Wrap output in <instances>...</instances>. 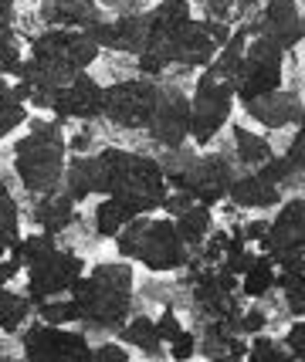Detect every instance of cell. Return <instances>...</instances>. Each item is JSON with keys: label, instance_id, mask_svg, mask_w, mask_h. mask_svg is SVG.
Here are the masks:
<instances>
[{"label": "cell", "instance_id": "cell-1", "mask_svg": "<svg viewBox=\"0 0 305 362\" xmlns=\"http://www.w3.org/2000/svg\"><path fill=\"white\" fill-rule=\"evenodd\" d=\"M98 197H113L129 217L153 214L166 197V180L156 159L126 153V149H102L98 153Z\"/></svg>", "mask_w": 305, "mask_h": 362}, {"label": "cell", "instance_id": "cell-2", "mask_svg": "<svg viewBox=\"0 0 305 362\" xmlns=\"http://www.w3.org/2000/svg\"><path fill=\"white\" fill-rule=\"evenodd\" d=\"M132 281L136 278L129 261H109L92 268L88 274L81 271L79 281L68 288L79 308V322H85L88 329L115 332L132 308Z\"/></svg>", "mask_w": 305, "mask_h": 362}, {"label": "cell", "instance_id": "cell-3", "mask_svg": "<svg viewBox=\"0 0 305 362\" xmlns=\"http://www.w3.org/2000/svg\"><path fill=\"white\" fill-rule=\"evenodd\" d=\"M115 247L126 261H139L149 271H177L190 261V247L180 240L177 227L170 217H149L139 214L132 221L122 223V230L115 234Z\"/></svg>", "mask_w": 305, "mask_h": 362}, {"label": "cell", "instance_id": "cell-4", "mask_svg": "<svg viewBox=\"0 0 305 362\" xmlns=\"http://www.w3.org/2000/svg\"><path fill=\"white\" fill-rule=\"evenodd\" d=\"M31 132L14 146V170L21 176V187L28 193H51L62 187L64 173V136L62 122H45V119H31Z\"/></svg>", "mask_w": 305, "mask_h": 362}, {"label": "cell", "instance_id": "cell-5", "mask_svg": "<svg viewBox=\"0 0 305 362\" xmlns=\"http://www.w3.org/2000/svg\"><path fill=\"white\" fill-rule=\"evenodd\" d=\"M282 64H285V51L275 45L272 37L258 34L244 45L241 68L234 78V98L248 102L255 95H265L272 88H282Z\"/></svg>", "mask_w": 305, "mask_h": 362}, {"label": "cell", "instance_id": "cell-6", "mask_svg": "<svg viewBox=\"0 0 305 362\" xmlns=\"http://www.w3.org/2000/svg\"><path fill=\"white\" fill-rule=\"evenodd\" d=\"M231 109H234V88L227 81L214 78L204 68L190 98V139L197 146H207L210 139H217V132L231 119Z\"/></svg>", "mask_w": 305, "mask_h": 362}, {"label": "cell", "instance_id": "cell-7", "mask_svg": "<svg viewBox=\"0 0 305 362\" xmlns=\"http://www.w3.org/2000/svg\"><path fill=\"white\" fill-rule=\"evenodd\" d=\"M160 81H153L149 75L143 78L115 81L109 88H102V115L119 129H146L153 105L160 98Z\"/></svg>", "mask_w": 305, "mask_h": 362}, {"label": "cell", "instance_id": "cell-8", "mask_svg": "<svg viewBox=\"0 0 305 362\" xmlns=\"http://www.w3.org/2000/svg\"><path fill=\"white\" fill-rule=\"evenodd\" d=\"M234 180V166L227 163L221 153H207V156H197L190 159V166L177 176H166V183L173 189H187L197 204L214 206L217 200L227 197V187Z\"/></svg>", "mask_w": 305, "mask_h": 362}, {"label": "cell", "instance_id": "cell-9", "mask_svg": "<svg viewBox=\"0 0 305 362\" xmlns=\"http://www.w3.org/2000/svg\"><path fill=\"white\" fill-rule=\"evenodd\" d=\"M21 349L24 359H92V346L81 332H68L64 325H51V322H34L21 335Z\"/></svg>", "mask_w": 305, "mask_h": 362}, {"label": "cell", "instance_id": "cell-10", "mask_svg": "<svg viewBox=\"0 0 305 362\" xmlns=\"http://www.w3.org/2000/svg\"><path fill=\"white\" fill-rule=\"evenodd\" d=\"M81 271H85V261L79 254L62 251V247H54L41 261L28 264V298H31V305L54 298V295H64L71 284L79 281Z\"/></svg>", "mask_w": 305, "mask_h": 362}, {"label": "cell", "instance_id": "cell-11", "mask_svg": "<svg viewBox=\"0 0 305 362\" xmlns=\"http://www.w3.org/2000/svg\"><path fill=\"white\" fill-rule=\"evenodd\" d=\"M231 37V28L221 24L217 17L207 21H183L173 31V64L183 68H204L210 64V58L217 54V47Z\"/></svg>", "mask_w": 305, "mask_h": 362}, {"label": "cell", "instance_id": "cell-12", "mask_svg": "<svg viewBox=\"0 0 305 362\" xmlns=\"http://www.w3.org/2000/svg\"><path fill=\"white\" fill-rule=\"evenodd\" d=\"M146 132L163 149L183 146V142L190 139V98L180 92V88H173V85H163L160 98L153 105V115L146 122Z\"/></svg>", "mask_w": 305, "mask_h": 362}, {"label": "cell", "instance_id": "cell-13", "mask_svg": "<svg viewBox=\"0 0 305 362\" xmlns=\"http://www.w3.org/2000/svg\"><path fill=\"white\" fill-rule=\"evenodd\" d=\"M98 47H109L115 54H139L149 34V11L146 14H122L115 21H92L88 28H81Z\"/></svg>", "mask_w": 305, "mask_h": 362}, {"label": "cell", "instance_id": "cell-14", "mask_svg": "<svg viewBox=\"0 0 305 362\" xmlns=\"http://www.w3.org/2000/svg\"><path fill=\"white\" fill-rule=\"evenodd\" d=\"M302 244H305V200L302 197H292L289 204L278 210V217L268 223V234L261 240V251L278 264L282 257L302 254Z\"/></svg>", "mask_w": 305, "mask_h": 362}, {"label": "cell", "instance_id": "cell-15", "mask_svg": "<svg viewBox=\"0 0 305 362\" xmlns=\"http://www.w3.org/2000/svg\"><path fill=\"white\" fill-rule=\"evenodd\" d=\"M51 112L58 115V122L64 119H98L102 115V85L92 75L79 71L71 81H64L54 92Z\"/></svg>", "mask_w": 305, "mask_h": 362}, {"label": "cell", "instance_id": "cell-16", "mask_svg": "<svg viewBox=\"0 0 305 362\" xmlns=\"http://www.w3.org/2000/svg\"><path fill=\"white\" fill-rule=\"evenodd\" d=\"M241 105L258 126H265V129H285V126L299 129L302 126V98L295 92L272 88V92L255 95V98H248Z\"/></svg>", "mask_w": 305, "mask_h": 362}, {"label": "cell", "instance_id": "cell-17", "mask_svg": "<svg viewBox=\"0 0 305 362\" xmlns=\"http://www.w3.org/2000/svg\"><path fill=\"white\" fill-rule=\"evenodd\" d=\"M261 34L272 37L282 51L302 45V11L295 0H265L261 14Z\"/></svg>", "mask_w": 305, "mask_h": 362}, {"label": "cell", "instance_id": "cell-18", "mask_svg": "<svg viewBox=\"0 0 305 362\" xmlns=\"http://www.w3.org/2000/svg\"><path fill=\"white\" fill-rule=\"evenodd\" d=\"M227 197H231L238 206L268 210V206L282 204V187H275V183H268V180H261L258 173H248V176H234V180H231Z\"/></svg>", "mask_w": 305, "mask_h": 362}, {"label": "cell", "instance_id": "cell-19", "mask_svg": "<svg viewBox=\"0 0 305 362\" xmlns=\"http://www.w3.org/2000/svg\"><path fill=\"white\" fill-rule=\"evenodd\" d=\"M62 189L75 200V204L88 200V197H98V159L96 156H75L71 163H64Z\"/></svg>", "mask_w": 305, "mask_h": 362}, {"label": "cell", "instance_id": "cell-20", "mask_svg": "<svg viewBox=\"0 0 305 362\" xmlns=\"http://www.w3.org/2000/svg\"><path fill=\"white\" fill-rule=\"evenodd\" d=\"M34 221H38L41 230L58 234L64 227H71V221H75V200L62 187L51 189V193H41V200L34 206Z\"/></svg>", "mask_w": 305, "mask_h": 362}, {"label": "cell", "instance_id": "cell-21", "mask_svg": "<svg viewBox=\"0 0 305 362\" xmlns=\"http://www.w3.org/2000/svg\"><path fill=\"white\" fill-rule=\"evenodd\" d=\"M41 14L54 28H88L98 21V7L96 0H45Z\"/></svg>", "mask_w": 305, "mask_h": 362}, {"label": "cell", "instance_id": "cell-22", "mask_svg": "<svg viewBox=\"0 0 305 362\" xmlns=\"http://www.w3.org/2000/svg\"><path fill=\"white\" fill-rule=\"evenodd\" d=\"M115 332H119L122 346L139 349L143 356H163V342H160V335H156V325H153V318L136 315L132 322H122V325H119Z\"/></svg>", "mask_w": 305, "mask_h": 362}, {"label": "cell", "instance_id": "cell-23", "mask_svg": "<svg viewBox=\"0 0 305 362\" xmlns=\"http://www.w3.org/2000/svg\"><path fill=\"white\" fill-rule=\"evenodd\" d=\"M173 227H177L180 240H183L187 247H197V244H204V240H207V234H210V227H214L210 206L193 204L190 210H183L180 217H173Z\"/></svg>", "mask_w": 305, "mask_h": 362}, {"label": "cell", "instance_id": "cell-24", "mask_svg": "<svg viewBox=\"0 0 305 362\" xmlns=\"http://www.w3.org/2000/svg\"><path fill=\"white\" fill-rule=\"evenodd\" d=\"M275 288V261L268 254H255V261L241 274V291L248 298H265Z\"/></svg>", "mask_w": 305, "mask_h": 362}, {"label": "cell", "instance_id": "cell-25", "mask_svg": "<svg viewBox=\"0 0 305 362\" xmlns=\"http://www.w3.org/2000/svg\"><path fill=\"white\" fill-rule=\"evenodd\" d=\"M31 298L28 295H17V291H7L0 284V332H21V325L31 315Z\"/></svg>", "mask_w": 305, "mask_h": 362}, {"label": "cell", "instance_id": "cell-26", "mask_svg": "<svg viewBox=\"0 0 305 362\" xmlns=\"http://www.w3.org/2000/svg\"><path fill=\"white\" fill-rule=\"evenodd\" d=\"M234 149H238V163L255 166V170L275 156L265 136H255V132H248V129H241V126H234Z\"/></svg>", "mask_w": 305, "mask_h": 362}, {"label": "cell", "instance_id": "cell-27", "mask_svg": "<svg viewBox=\"0 0 305 362\" xmlns=\"http://www.w3.org/2000/svg\"><path fill=\"white\" fill-rule=\"evenodd\" d=\"M58 244H54V234L48 230H41V234H28V237H17L14 244H11V257H14L21 268H28L34 261H41L48 251H54Z\"/></svg>", "mask_w": 305, "mask_h": 362}, {"label": "cell", "instance_id": "cell-28", "mask_svg": "<svg viewBox=\"0 0 305 362\" xmlns=\"http://www.w3.org/2000/svg\"><path fill=\"white\" fill-rule=\"evenodd\" d=\"M24 122H28V105L17 98L7 81H0V139H7Z\"/></svg>", "mask_w": 305, "mask_h": 362}, {"label": "cell", "instance_id": "cell-29", "mask_svg": "<svg viewBox=\"0 0 305 362\" xmlns=\"http://www.w3.org/2000/svg\"><path fill=\"white\" fill-rule=\"evenodd\" d=\"M17 237H21V210H17L14 193L7 189L4 176H0V244L11 247Z\"/></svg>", "mask_w": 305, "mask_h": 362}, {"label": "cell", "instance_id": "cell-30", "mask_svg": "<svg viewBox=\"0 0 305 362\" xmlns=\"http://www.w3.org/2000/svg\"><path fill=\"white\" fill-rule=\"evenodd\" d=\"M126 221H132V217L115 204L113 197H105V200L96 206V234L98 237H115L119 230H122V223Z\"/></svg>", "mask_w": 305, "mask_h": 362}, {"label": "cell", "instance_id": "cell-31", "mask_svg": "<svg viewBox=\"0 0 305 362\" xmlns=\"http://www.w3.org/2000/svg\"><path fill=\"white\" fill-rule=\"evenodd\" d=\"M38 318L41 322H51V325H71V322H79V308H75V301L71 298H45L38 301Z\"/></svg>", "mask_w": 305, "mask_h": 362}, {"label": "cell", "instance_id": "cell-32", "mask_svg": "<svg viewBox=\"0 0 305 362\" xmlns=\"http://www.w3.org/2000/svg\"><path fill=\"white\" fill-rule=\"evenodd\" d=\"M275 284L285 288V298H289V308L295 318L305 315V278H302V268L299 271H275Z\"/></svg>", "mask_w": 305, "mask_h": 362}, {"label": "cell", "instance_id": "cell-33", "mask_svg": "<svg viewBox=\"0 0 305 362\" xmlns=\"http://www.w3.org/2000/svg\"><path fill=\"white\" fill-rule=\"evenodd\" d=\"M248 359H268V362H289L292 359V352L289 349H282L278 342H272L268 335H258L255 332V342H251V349H248Z\"/></svg>", "mask_w": 305, "mask_h": 362}, {"label": "cell", "instance_id": "cell-34", "mask_svg": "<svg viewBox=\"0 0 305 362\" xmlns=\"http://www.w3.org/2000/svg\"><path fill=\"white\" fill-rule=\"evenodd\" d=\"M21 62V51H17L14 31H4L0 34V75H11Z\"/></svg>", "mask_w": 305, "mask_h": 362}, {"label": "cell", "instance_id": "cell-35", "mask_svg": "<svg viewBox=\"0 0 305 362\" xmlns=\"http://www.w3.org/2000/svg\"><path fill=\"white\" fill-rule=\"evenodd\" d=\"M153 325H156V335H160L163 346H170L180 332H183V325H180V318H177V312H173V308H166V312H163V315L156 318Z\"/></svg>", "mask_w": 305, "mask_h": 362}, {"label": "cell", "instance_id": "cell-36", "mask_svg": "<svg viewBox=\"0 0 305 362\" xmlns=\"http://www.w3.org/2000/svg\"><path fill=\"white\" fill-rule=\"evenodd\" d=\"M193 204H197V200H193V197L187 193V189H173V193L166 189V197H163V204H160V206L166 210V217L173 221V217H180L183 210H190Z\"/></svg>", "mask_w": 305, "mask_h": 362}, {"label": "cell", "instance_id": "cell-37", "mask_svg": "<svg viewBox=\"0 0 305 362\" xmlns=\"http://www.w3.org/2000/svg\"><path fill=\"white\" fill-rule=\"evenodd\" d=\"M285 349L292 352V359H305V325L302 318H295V325L285 335Z\"/></svg>", "mask_w": 305, "mask_h": 362}, {"label": "cell", "instance_id": "cell-38", "mask_svg": "<svg viewBox=\"0 0 305 362\" xmlns=\"http://www.w3.org/2000/svg\"><path fill=\"white\" fill-rule=\"evenodd\" d=\"M92 359H98V362H129V346H113V342H105V346L92 349Z\"/></svg>", "mask_w": 305, "mask_h": 362}, {"label": "cell", "instance_id": "cell-39", "mask_svg": "<svg viewBox=\"0 0 305 362\" xmlns=\"http://www.w3.org/2000/svg\"><path fill=\"white\" fill-rule=\"evenodd\" d=\"M193 352H197V342H193V335L190 332H180L177 339H173V342H170V356H173V359H190Z\"/></svg>", "mask_w": 305, "mask_h": 362}, {"label": "cell", "instance_id": "cell-40", "mask_svg": "<svg viewBox=\"0 0 305 362\" xmlns=\"http://www.w3.org/2000/svg\"><path fill=\"white\" fill-rule=\"evenodd\" d=\"M265 312H258V308H251V312H244V315H238V332L241 335H255V332L265 329Z\"/></svg>", "mask_w": 305, "mask_h": 362}, {"label": "cell", "instance_id": "cell-41", "mask_svg": "<svg viewBox=\"0 0 305 362\" xmlns=\"http://www.w3.org/2000/svg\"><path fill=\"white\" fill-rule=\"evenodd\" d=\"M210 244L204 247V264H217L221 257H224V247H227V234L224 230H217V234H207Z\"/></svg>", "mask_w": 305, "mask_h": 362}, {"label": "cell", "instance_id": "cell-42", "mask_svg": "<svg viewBox=\"0 0 305 362\" xmlns=\"http://www.w3.org/2000/svg\"><path fill=\"white\" fill-rule=\"evenodd\" d=\"M302 146H305V142H302V132L295 129V139H292L289 153L282 156V159H285V163H289V170H292V173H295V176H302V153H305Z\"/></svg>", "mask_w": 305, "mask_h": 362}, {"label": "cell", "instance_id": "cell-43", "mask_svg": "<svg viewBox=\"0 0 305 362\" xmlns=\"http://www.w3.org/2000/svg\"><path fill=\"white\" fill-rule=\"evenodd\" d=\"M265 234H268V221H251V223H244L241 227V237L244 240H255V244H261Z\"/></svg>", "mask_w": 305, "mask_h": 362}, {"label": "cell", "instance_id": "cell-44", "mask_svg": "<svg viewBox=\"0 0 305 362\" xmlns=\"http://www.w3.org/2000/svg\"><path fill=\"white\" fill-rule=\"evenodd\" d=\"M14 31V0H0V34Z\"/></svg>", "mask_w": 305, "mask_h": 362}, {"label": "cell", "instance_id": "cell-45", "mask_svg": "<svg viewBox=\"0 0 305 362\" xmlns=\"http://www.w3.org/2000/svg\"><path fill=\"white\" fill-rule=\"evenodd\" d=\"M17 274H21V264H17L14 257H0V284L14 281Z\"/></svg>", "mask_w": 305, "mask_h": 362}]
</instances>
